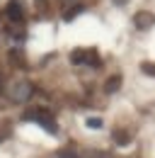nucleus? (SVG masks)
Masks as SVG:
<instances>
[{"label":"nucleus","instance_id":"5","mask_svg":"<svg viewBox=\"0 0 155 158\" xmlns=\"http://www.w3.org/2000/svg\"><path fill=\"white\" fill-rule=\"evenodd\" d=\"M133 24H136V29H150V27L155 24V15H153V12H148V10H143V12H136Z\"/></svg>","mask_w":155,"mask_h":158},{"label":"nucleus","instance_id":"9","mask_svg":"<svg viewBox=\"0 0 155 158\" xmlns=\"http://www.w3.org/2000/svg\"><path fill=\"white\" fill-rule=\"evenodd\" d=\"M90 158H114V156H112L109 151H92V153H90Z\"/></svg>","mask_w":155,"mask_h":158},{"label":"nucleus","instance_id":"1","mask_svg":"<svg viewBox=\"0 0 155 158\" xmlns=\"http://www.w3.org/2000/svg\"><path fill=\"white\" fill-rule=\"evenodd\" d=\"M7 95H10L12 102H27V100L34 95V85H32L29 80L19 78V80H15V83L7 88Z\"/></svg>","mask_w":155,"mask_h":158},{"label":"nucleus","instance_id":"11","mask_svg":"<svg viewBox=\"0 0 155 158\" xmlns=\"http://www.w3.org/2000/svg\"><path fill=\"white\" fill-rule=\"evenodd\" d=\"M87 127H102V122L99 119H87Z\"/></svg>","mask_w":155,"mask_h":158},{"label":"nucleus","instance_id":"10","mask_svg":"<svg viewBox=\"0 0 155 158\" xmlns=\"http://www.w3.org/2000/svg\"><path fill=\"white\" fill-rule=\"evenodd\" d=\"M7 136H10V124L5 122V124H2V129H0V141H5Z\"/></svg>","mask_w":155,"mask_h":158},{"label":"nucleus","instance_id":"7","mask_svg":"<svg viewBox=\"0 0 155 158\" xmlns=\"http://www.w3.org/2000/svg\"><path fill=\"white\" fill-rule=\"evenodd\" d=\"M114 141L119 146H129V143H131V134L124 131V129H119V131H114Z\"/></svg>","mask_w":155,"mask_h":158},{"label":"nucleus","instance_id":"4","mask_svg":"<svg viewBox=\"0 0 155 158\" xmlns=\"http://www.w3.org/2000/svg\"><path fill=\"white\" fill-rule=\"evenodd\" d=\"M5 15H7V20L19 24V22L24 20V12H22V5H19L17 0H10L7 2V7H5Z\"/></svg>","mask_w":155,"mask_h":158},{"label":"nucleus","instance_id":"3","mask_svg":"<svg viewBox=\"0 0 155 158\" xmlns=\"http://www.w3.org/2000/svg\"><path fill=\"white\" fill-rule=\"evenodd\" d=\"M70 61L73 63H90V66H97L99 63V56L95 51H73L70 54Z\"/></svg>","mask_w":155,"mask_h":158},{"label":"nucleus","instance_id":"2","mask_svg":"<svg viewBox=\"0 0 155 158\" xmlns=\"http://www.w3.org/2000/svg\"><path fill=\"white\" fill-rule=\"evenodd\" d=\"M27 119H34L37 124H41L44 129H49L51 134L56 131V122H54V112H49L46 107H34V110H29L27 114H24Z\"/></svg>","mask_w":155,"mask_h":158},{"label":"nucleus","instance_id":"12","mask_svg":"<svg viewBox=\"0 0 155 158\" xmlns=\"http://www.w3.org/2000/svg\"><path fill=\"white\" fill-rule=\"evenodd\" d=\"M129 0H114V5H126Z\"/></svg>","mask_w":155,"mask_h":158},{"label":"nucleus","instance_id":"8","mask_svg":"<svg viewBox=\"0 0 155 158\" xmlns=\"http://www.w3.org/2000/svg\"><path fill=\"white\" fill-rule=\"evenodd\" d=\"M141 71H143L145 76H155V63H150V61H143V63H141Z\"/></svg>","mask_w":155,"mask_h":158},{"label":"nucleus","instance_id":"6","mask_svg":"<svg viewBox=\"0 0 155 158\" xmlns=\"http://www.w3.org/2000/svg\"><path fill=\"white\" fill-rule=\"evenodd\" d=\"M119 88H121V76H119V73H116V76H112V78L104 83V93H109V95H112V93H116Z\"/></svg>","mask_w":155,"mask_h":158}]
</instances>
